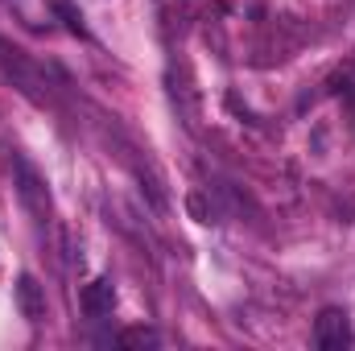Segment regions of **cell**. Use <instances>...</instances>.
I'll list each match as a JSON object with an SVG mask.
<instances>
[{"instance_id":"cell-2","label":"cell","mask_w":355,"mask_h":351,"mask_svg":"<svg viewBox=\"0 0 355 351\" xmlns=\"http://www.w3.org/2000/svg\"><path fill=\"white\" fill-rule=\"evenodd\" d=\"M17 194L29 207V215H37V219L50 215V194H46L42 178L33 174V166H25V162H17Z\"/></svg>"},{"instance_id":"cell-6","label":"cell","mask_w":355,"mask_h":351,"mask_svg":"<svg viewBox=\"0 0 355 351\" xmlns=\"http://www.w3.org/2000/svg\"><path fill=\"white\" fill-rule=\"evenodd\" d=\"M186 207H190V215H194L198 223H211V207L202 203V194H190V203H186Z\"/></svg>"},{"instance_id":"cell-1","label":"cell","mask_w":355,"mask_h":351,"mask_svg":"<svg viewBox=\"0 0 355 351\" xmlns=\"http://www.w3.org/2000/svg\"><path fill=\"white\" fill-rule=\"evenodd\" d=\"M314 343L322 351H347L355 343V331H352V318H347V310H339V306H327L322 314H318V323H314Z\"/></svg>"},{"instance_id":"cell-3","label":"cell","mask_w":355,"mask_h":351,"mask_svg":"<svg viewBox=\"0 0 355 351\" xmlns=\"http://www.w3.org/2000/svg\"><path fill=\"white\" fill-rule=\"evenodd\" d=\"M83 314L87 318H107L112 314V306H116V285H112V277H95L91 285H83Z\"/></svg>"},{"instance_id":"cell-4","label":"cell","mask_w":355,"mask_h":351,"mask_svg":"<svg viewBox=\"0 0 355 351\" xmlns=\"http://www.w3.org/2000/svg\"><path fill=\"white\" fill-rule=\"evenodd\" d=\"M17 310H21L29 323H37V318L46 314V293H42L37 277H29V273L17 281Z\"/></svg>"},{"instance_id":"cell-5","label":"cell","mask_w":355,"mask_h":351,"mask_svg":"<svg viewBox=\"0 0 355 351\" xmlns=\"http://www.w3.org/2000/svg\"><path fill=\"white\" fill-rule=\"evenodd\" d=\"M157 343H162L157 331H145V327H132L120 335V348H157Z\"/></svg>"}]
</instances>
